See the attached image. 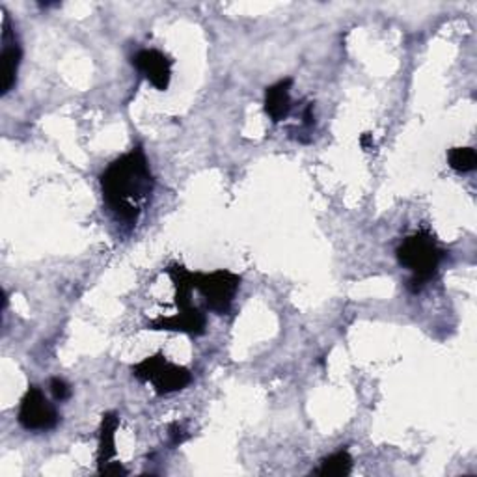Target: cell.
<instances>
[{
    "mask_svg": "<svg viewBox=\"0 0 477 477\" xmlns=\"http://www.w3.org/2000/svg\"><path fill=\"white\" fill-rule=\"evenodd\" d=\"M99 185L105 204L117 221L129 226L136 224L155 189V177L144 148L138 144L129 153L117 157L99 175Z\"/></svg>",
    "mask_w": 477,
    "mask_h": 477,
    "instance_id": "1",
    "label": "cell"
},
{
    "mask_svg": "<svg viewBox=\"0 0 477 477\" xmlns=\"http://www.w3.org/2000/svg\"><path fill=\"white\" fill-rule=\"evenodd\" d=\"M397 262L410 271L408 291L417 295L439 272L441 263L446 260L448 252L436 243V238L427 231H416L403 238V243L395 250Z\"/></svg>",
    "mask_w": 477,
    "mask_h": 477,
    "instance_id": "2",
    "label": "cell"
},
{
    "mask_svg": "<svg viewBox=\"0 0 477 477\" xmlns=\"http://www.w3.org/2000/svg\"><path fill=\"white\" fill-rule=\"evenodd\" d=\"M170 280L175 287V306L177 313L172 317H157L153 321L146 323L148 330H168L182 332L189 336H204L207 330V317L204 310L192 304V284L190 271L179 263H172L166 269Z\"/></svg>",
    "mask_w": 477,
    "mask_h": 477,
    "instance_id": "3",
    "label": "cell"
},
{
    "mask_svg": "<svg viewBox=\"0 0 477 477\" xmlns=\"http://www.w3.org/2000/svg\"><path fill=\"white\" fill-rule=\"evenodd\" d=\"M241 276L226 269H218L213 272L190 271L192 289L206 298L207 310L216 315H228L231 311V304L238 287H241Z\"/></svg>",
    "mask_w": 477,
    "mask_h": 477,
    "instance_id": "4",
    "label": "cell"
},
{
    "mask_svg": "<svg viewBox=\"0 0 477 477\" xmlns=\"http://www.w3.org/2000/svg\"><path fill=\"white\" fill-rule=\"evenodd\" d=\"M131 371L134 379L141 383H151L157 395L182 392L192 383V373L187 368L168 362L161 352L144 358L142 362L134 364Z\"/></svg>",
    "mask_w": 477,
    "mask_h": 477,
    "instance_id": "5",
    "label": "cell"
},
{
    "mask_svg": "<svg viewBox=\"0 0 477 477\" xmlns=\"http://www.w3.org/2000/svg\"><path fill=\"white\" fill-rule=\"evenodd\" d=\"M17 422L27 431L45 433L56 429L60 424V414L56 407L47 400L42 388L32 384L23 395L21 405H19Z\"/></svg>",
    "mask_w": 477,
    "mask_h": 477,
    "instance_id": "6",
    "label": "cell"
},
{
    "mask_svg": "<svg viewBox=\"0 0 477 477\" xmlns=\"http://www.w3.org/2000/svg\"><path fill=\"white\" fill-rule=\"evenodd\" d=\"M131 62L148 78V83L155 86L158 92L168 90L170 78H172V66H174V60L170 56L155 49H144V51H138L131 58Z\"/></svg>",
    "mask_w": 477,
    "mask_h": 477,
    "instance_id": "7",
    "label": "cell"
},
{
    "mask_svg": "<svg viewBox=\"0 0 477 477\" xmlns=\"http://www.w3.org/2000/svg\"><path fill=\"white\" fill-rule=\"evenodd\" d=\"M3 28V95H6L17 85V71L19 64H21L23 51L17 42V36L10 27L8 17H4Z\"/></svg>",
    "mask_w": 477,
    "mask_h": 477,
    "instance_id": "8",
    "label": "cell"
},
{
    "mask_svg": "<svg viewBox=\"0 0 477 477\" xmlns=\"http://www.w3.org/2000/svg\"><path fill=\"white\" fill-rule=\"evenodd\" d=\"M291 86L293 78H282L276 85H271L265 88V99L263 107L267 116L272 119L274 124H280L289 116L291 112Z\"/></svg>",
    "mask_w": 477,
    "mask_h": 477,
    "instance_id": "9",
    "label": "cell"
},
{
    "mask_svg": "<svg viewBox=\"0 0 477 477\" xmlns=\"http://www.w3.org/2000/svg\"><path fill=\"white\" fill-rule=\"evenodd\" d=\"M119 425V417L116 412H105L99 427V449H97V465L101 470L116 457V431Z\"/></svg>",
    "mask_w": 477,
    "mask_h": 477,
    "instance_id": "10",
    "label": "cell"
},
{
    "mask_svg": "<svg viewBox=\"0 0 477 477\" xmlns=\"http://www.w3.org/2000/svg\"><path fill=\"white\" fill-rule=\"evenodd\" d=\"M351 472H352V457L347 449H340L325 457L319 466L313 470L315 475L321 477H345Z\"/></svg>",
    "mask_w": 477,
    "mask_h": 477,
    "instance_id": "11",
    "label": "cell"
},
{
    "mask_svg": "<svg viewBox=\"0 0 477 477\" xmlns=\"http://www.w3.org/2000/svg\"><path fill=\"white\" fill-rule=\"evenodd\" d=\"M448 163L455 172L468 174L475 170L477 166L475 150L473 148H451L448 151Z\"/></svg>",
    "mask_w": 477,
    "mask_h": 477,
    "instance_id": "12",
    "label": "cell"
},
{
    "mask_svg": "<svg viewBox=\"0 0 477 477\" xmlns=\"http://www.w3.org/2000/svg\"><path fill=\"white\" fill-rule=\"evenodd\" d=\"M49 388H51V393L56 401H68L71 397V386L64 381L60 379V376H53L51 383H49Z\"/></svg>",
    "mask_w": 477,
    "mask_h": 477,
    "instance_id": "13",
    "label": "cell"
},
{
    "mask_svg": "<svg viewBox=\"0 0 477 477\" xmlns=\"http://www.w3.org/2000/svg\"><path fill=\"white\" fill-rule=\"evenodd\" d=\"M187 439H189V433L185 431L183 425L174 424V425L170 427V444H172V448L182 446Z\"/></svg>",
    "mask_w": 477,
    "mask_h": 477,
    "instance_id": "14",
    "label": "cell"
},
{
    "mask_svg": "<svg viewBox=\"0 0 477 477\" xmlns=\"http://www.w3.org/2000/svg\"><path fill=\"white\" fill-rule=\"evenodd\" d=\"M97 473L99 475H127L129 472L122 465H119V463H109L101 470H97Z\"/></svg>",
    "mask_w": 477,
    "mask_h": 477,
    "instance_id": "15",
    "label": "cell"
},
{
    "mask_svg": "<svg viewBox=\"0 0 477 477\" xmlns=\"http://www.w3.org/2000/svg\"><path fill=\"white\" fill-rule=\"evenodd\" d=\"M303 125H304L306 129H310V127H313V125H315L313 103H308V105H306V109H304V112H303Z\"/></svg>",
    "mask_w": 477,
    "mask_h": 477,
    "instance_id": "16",
    "label": "cell"
},
{
    "mask_svg": "<svg viewBox=\"0 0 477 477\" xmlns=\"http://www.w3.org/2000/svg\"><path fill=\"white\" fill-rule=\"evenodd\" d=\"M360 146L366 150V151H371V150H375V142H373V136L369 134V133H364L362 136H360Z\"/></svg>",
    "mask_w": 477,
    "mask_h": 477,
    "instance_id": "17",
    "label": "cell"
}]
</instances>
